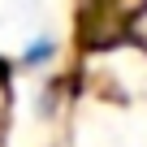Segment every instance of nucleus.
<instances>
[{"label":"nucleus","instance_id":"nucleus-1","mask_svg":"<svg viewBox=\"0 0 147 147\" xmlns=\"http://www.w3.org/2000/svg\"><path fill=\"white\" fill-rule=\"evenodd\" d=\"M52 52H56V43H52V39H35V43L22 52V65H30V69H35V65H48V61H52Z\"/></svg>","mask_w":147,"mask_h":147}]
</instances>
